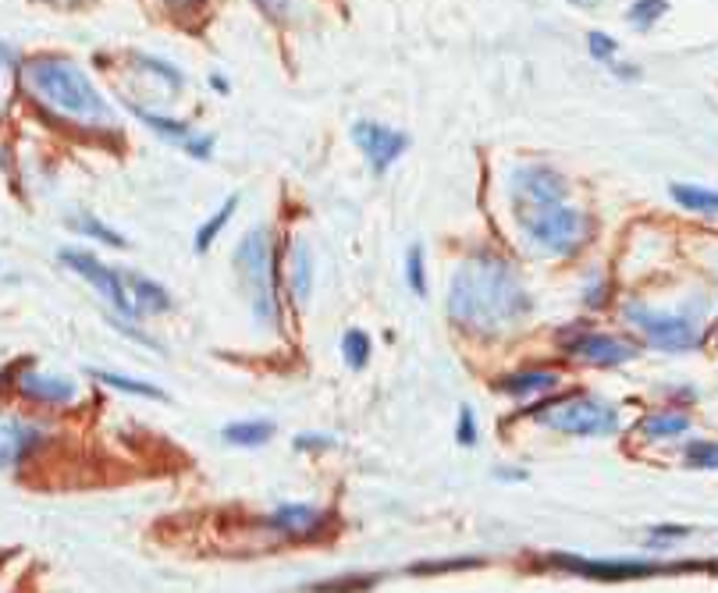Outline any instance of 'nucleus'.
Wrapping results in <instances>:
<instances>
[{
	"mask_svg": "<svg viewBox=\"0 0 718 593\" xmlns=\"http://www.w3.org/2000/svg\"><path fill=\"white\" fill-rule=\"evenodd\" d=\"M445 309L459 331L491 338L527 317L534 309V299H530L519 270L505 256L473 253L448 281Z\"/></svg>",
	"mask_w": 718,
	"mask_h": 593,
	"instance_id": "1",
	"label": "nucleus"
},
{
	"mask_svg": "<svg viewBox=\"0 0 718 593\" xmlns=\"http://www.w3.org/2000/svg\"><path fill=\"white\" fill-rule=\"evenodd\" d=\"M516 228L544 256H573L594 235L591 214L569 203V182L548 164H523L509 178Z\"/></svg>",
	"mask_w": 718,
	"mask_h": 593,
	"instance_id": "2",
	"label": "nucleus"
},
{
	"mask_svg": "<svg viewBox=\"0 0 718 593\" xmlns=\"http://www.w3.org/2000/svg\"><path fill=\"white\" fill-rule=\"evenodd\" d=\"M22 82L47 111L61 114L64 121L86 128H114V114L107 100L96 93L89 75L82 72L72 57L64 54H40L22 64Z\"/></svg>",
	"mask_w": 718,
	"mask_h": 593,
	"instance_id": "3",
	"label": "nucleus"
},
{
	"mask_svg": "<svg viewBox=\"0 0 718 593\" xmlns=\"http://www.w3.org/2000/svg\"><path fill=\"white\" fill-rule=\"evenodd\" d=\"M235 274L242 277V292L249 295L256 324L281 327V306H278V249L267 228H253L242 235L235 246Z\"/></svg>",
	"mask_w": 718,
	"mask_h": 593,
	"instance_id": "4",
	"label": "nucleus"
},
{
	"mask_svg": "<svg viewBox=\"0 0 718 593\" xmlns=\"http://www.w3.org/2000/svg\"><path fill=\"white\" fill-rule=\"evenodd\" d=\"M530 420L541 427L559 430L569 437H612L619 434V409L605 398H594L587 391L576 395H548L527 409Z\"/></svg>",
	"mask_w": 718,
	"mask_h": 593,
	"instance_id": "5",
	"label": "nucleus"
},
{
	"mask_svg": "<svg viewBox=\"0 0 718 593\" xmlns=\"http://www.w3.org/2000/svg\"><path fill=\"white\" fill-rule=\"evenodd\" d=\"M623 317L644 334L651 348L662 352H690L704 341V309H655L644 302H626Z\"/></svg>",
	"mask_w": 718,
	"mask_h": 593,
	"instance_id": "6",
	"label": "nucleus"
},
{
	"mask_svg": "<svg viewBox=\"0 0 718 593\" xmlns=\"http://www.w3.org/2000/svg\"><path fill=\"white\" fill-rule=\"evenodd\" d=\"M559 348L566 352V359L580 366H591V370H615V366L630 363L640 356V345L619 338V334H605V331H583V327H569L559 334Z\"/></svg>",
	"mask_w": 718,
	"mask_h": 593,
	"instance_id": "7",
	"label": "nucleus"
},
{
	"mask_svg": "<svg viewBox=\"0 0 718 593\" xmlns=\"http://www.w3.org/2000/svg\"><path fill=\"white\" fill-rule=\"evenodd\" d=\"M544 565L573 572V576H583V579H598V583H630V579L672 572L665 562H644V558H583V554H548Z\"/></svg>",
	"mask_w": 718,
	"mask_h": 593,
	"instance_id": "8",
	"label": "nucleus"
},
{
	"mask_svg": "<svg viewBox=\"0 0 718 593\" xmlns=\"http://www.w3.org/2000/svg\"><path fill=\"white\" fill-rule=\"evenodd\" d=\"M61 263L72 267L75 274H82L96 292L104 295L114 309L121 313V320H139L136 302H132V292H128L125 270L104 263L96 253H86V249H61Z\"/></svg>",
	"mask_w": 718,
	"mask_h": 593,
	"instance_id": "9",
	"label": "nucleus"
},
{
	"mask_svg": "<svg viewBox=\"0 0 718 593\" xmlns=\"http://www.w3.org/2000/svg\"><path fill=\"white\" fill-rule=\"evenodd\" d=\"M352 143L367 157L370 171L384 174L409 150V135L399 132V128L381 125V121H356V125H352Z\"/></svg>",
	"mask_w": 718,
	"mask_h": 593,
	"instance_id": "10",
	"label": "nucleus"
},
{
	"mask_svg": "<svg viewBox=\"0 0 718 593\" xmlns=\"http://www.w3.org/2000/svg\"><path fill=\"white\" fill-rule=\"evenodd\" d=\"M264 526L281 540H313L331 530V512L310 501H285L267 515Z\"/></svg>",
	"mask_w": 718,
	"mask_h": 593,
	"instance_id": "11",
	"label": "nucleus"
},
{
	"mask_svg": "<svg viewBox=\"0 0 718 593\" xmlns=\"http://www.w3.org/2000/svg\"><path fill=\"white\" fill-rule=\"evenodd\" d=\"M562 384V377L555 370H541V366H527V370H509L502 377L491 380V388L498 391L502 398H512V402H527V398H548L555 395V388Z\"/></svg>",
	"mask_w": 718,
	"mask_h": 593,
	"instance_id": "12",
	"label": "nucleus"
},
{
	"mask_svg": "<svg viewBox=\"0 0 718 593\" xmlns=\"http://www.w3.org/2000/svg\"><path fill=\"white\" fill-rule=\"evenodd\" d=\"M15 388L22 398L40 402V405H72L75 398H79L75 380L57 377V373H43V370H36V366H25V370L18 373Z\"/></svg>",
	"mask_w": 718,
	"mask_h": 593,
	"instance_id": "13",
	"label": "nucleus"
},
{
	"mask_svg": "<svg viewBox=\"0 0 718 593\" xmlns=\"http://www.w3.org/2000/svg\"><path fill=\"white\" fill-rule=\"evenodd\" d=\"M43 444V427L18 416H0V469H15Z\"/></svg>",
	"mask_w": 718,
	"mask_h": 593,
	"instance_id": "14",
	"label": "nucleus"
},
{
	"mask_svg": "<svg viewBox=\"0 0 718 593\" xmlns=\"http://www.w3.org/2000/svg\"><path fill=\"white\" fill-rule=\"evenodd\" d=\"M128 111L136 114L139 121H146V125H150L153 132L160 135V139H168V143L182 146L189 157L203 160V157H210V153H214V139H210V135H196L189 125H182V121L160 118V114H150V111H143V107H132V103H128Z\"/></svg>",
	"mask_w": 718,
	"mask_h": 593,
	"instance_id": "15",
	"label": "nucleus"
},
{
	"mask_svg": "<svg viewBox=\"0 0 718 593\" xmlns=\"http://www.w3.org/2000/svg\"><path fill=\"white\" fill-rule=\"evenodd\" d=\"M285 288L292 295L296 306H306L313 292V253L306 246L303 238H296L292 246H288V270H285Z\"/></svg>",
	"mask_w": 718,
	"mask_h": 593,
	"instance_id": "16",
	"label": "nucleus"
},
{
	"mask_svg": "<svg viewBox=\"0 0 718 593\" xmlns=\"http://www.w3.org/2000/svg\"><path fill=\"white\" fill-rule=\"evenodd\" d=\"M690 427H694V420L679 409H658L637 420V430L644 441H676V437H687Z\"/></svg>",
	"mask_w": 718,
	"mask_h": 593,
	"instance_id": "17",
	"label": "nucleus"
},
{
	"mask_svg": "<svg viewBox=\"0 0 718 593\" xmlns=\"http://www.w3.org/2000/svg\"><path fill=\"white\" fill-rule=\"evenodd\" d=\"M125 281H128V292H132V302H136L139 317H146V313H168L171 309V292L164 285H157L153 277L125 270Z\"/></svg>",
	"mask_w": 718,
	"mask_h": 593,
	"instance_id": "18",
	"label": "nucleus"
},
{
	"mask_svg": "<svg viewBox=\"0 0 718 593\" xmlns=\"http://www.w3.org/2000/svg\"><path fill=\"white\" fill-rule=\"evenodd\" d=\"M274 437L271 420H235L221 427V441L235 444V448H260Z\"/></svg>",
	"mask_w": 718,
	"mask_h": 593,
	"instance_id": "19",
	"label": "nucleus"
},
{
	"mask_svg": "<svg viewBox=\"0 0 718 593\" xmlns=\"http://www.w3.org/2000/svg\"><path fill=\"white\" fill-rule=\"evenodd\" d=\"M669 196L676 199L683 210H690V214H718V192L715 189H704V185H687V182H676L669 185Z\"/></svg>",
	"mask_w": 718,
	"mask_h": 593,
	"instance_id": "20",
	"label": "nucleus"
},
{
	"mask_svg": "<svg viewBox=\"0 0 718 593\" xmlns=\"http://www.w3.org/2000/svg\"><path fill=\"white\" fill-rule=\"evenodd\" d=\"M235 210H239V196H228L221 206H217V214L207 217V221L196 228V238H192V246H196V253H207L210 246L217 242V235H221L224 228H228V221L235 217Z\"/></svg>",
	"mask_w": 718,
	"mask_h": 593,
	"instance_id": "21",
	"label": "nucleus"
},
{
	"mask_svg": "<svg viewBox=\"0 0 718 593\" xmlns=\"http://www.w3.org/2000/svg\"><path fill=\"white\" fill-rule=\"evenodd\" d=\"M370 356H374V341L363 327H349L342 334V359L349 370H367Z\"/></svg>",
	"mask_w": 718,
	"mask_h": 593,
	"instance_id": "22",
	"label": "nucleus"
},
{
	"mask_svg": "<svg viewBox=\"0 0 718 593\" xmlns=\"http://www.w3.org/2000/svg\"><path fill=\"white\" fill-rule=\"evenodd\" d=\"M100 384H107V388L114 391H125V395H136V398H157V402H164V391L157 388V384H146V380H132V377H121V373H107V370H96L93 373Z\"/></svg>",
	"mask_w": 718,
	"mask_h": 593,
	"instance_id": "23",
	"label": "nucleus"
},
{
	"mask_svg": "<svg viewBox=\"0 0 718 593\" xmlns=\"http://www.w3.org/2000/svg\"><path fill=\"white\" fill-rule=\"evenodd\" d=\"M683 466L701 469V473H718V441L683 444Z\"/></svg>",
	"mask_w": 718,
	"mask_h": 593,
	"instance_id": "24",
	"label": "nucleus"
},
{
	"mask_svg": "<svg viewBox=\"0 0 718 593\" xmlns=\"http://www.w3.org/2000/svg\"><path fill=\"white\" fill-rule=\"evenodd\" d=\"M665 11H669V0H633L630 11H626V18H630L637 29H651V25H655Z\"/></svg>",
	"mask_w": 718,
	"mask_h": 593,
	"instance_id": "25",
	"label": "nucleus"
},
{
	"mask_svg": "<svg viewBox=\"0 0 718 593\" xmlns=\"http://www.w3.org/2000/svg\"><path fill=\"white\" fill-rule=\"evenodd\" d=\"M406 285L413 295H427V260H423V246H409L406 253Z\"/></svg>",
	"mask_w": 718,
	"mask_h": 593,
	"instance_id": "26",
	"label": "nucleus"
},
{
	"mask_svg": "<svg viewBox=\"0 0 718 593\" xmlns=\"http://www.w3.org/2000/svg\"><path fill=\"white\" fill-rule=\"evenodd\" d=\"M72 228L82 231V235H89V238H96V242H104V246H114V249L125 246V238H121L118 231L107 228V224H100L96 217H79V221H75Z\"/></svg>",
	"mask_w": 718,
	"mask_h": 593,
	"instance_id": "27",
	"label": "nucleus"
},
{
	"mask_svg": "<svg viewBox=\"0 0 718 593\" xmlns=\"http://www.w3.org/2000/svg\"><path fill=\"white\" fill-rule=\"evenodd\" d=\"M455 441L463 448H477L480 430H477V412L473 405H459V420H455Z\"/></svg>",
	"mask_w": 718,
	"mask_h": 593,
	"instance_id": "28",
	"label": "nucleus"
},
{
	"mask_svg": "<svg viewBox=\"0 0 718 593\" xmlns=\"http://www.w3.org/2000/svg\"><path fill=\"white\" fill-rule=\"evenodd\" d=\"M647 547H669V544H679V540L690 537V526H679V522H665V526H651L647 530Z\"/></svg>",
	"mask_w": 718,
	"mask_h": 593,
	"instance_id": "29",
	"label": "nucleus"
},
{
	"mask_svg": "<svg viewBox=\"0 0 718 593\" xmlns=\"http://www.w3.org/2000/svg\"><path fill=\"white\" fill-rule=\"evenodd\" d=\"M587 50H591L594 61H608V64H612L615 54H619V43H615L608 32H591V36H587Z\"/></svg>",
	"mask_w": 718,
	"mask_h": 593,
	"instance_id": "30",
	"label": "nucleus"
},
{
	"mask_svg": "<svg viewBox=\"0 0 718 593\" xmlns=\"http://www.w3.org/2000/svg\"><path fill=\"white\" fill-rule=\"evenodd\" d=\"M608 302V285L601 281V277H591L587 285H583V306L587 309H605Z\"/></svg>",
	"mask_w": 718,
	"mask_h": 593,
	"instance_id": "31",
	"label": "nucleus"
},
{
	"mask_svg": "<svg viewBox=\"0 0 718 593\" xmlns=\"http://www.w3.org/2000/svg\"><path fill=\"white\" fill-rule=\"evenodd\" d=\"M256 8L264 11L271 22H288V11H292V0H253Z\"/></svg>",
	"mask_w": 718,
	"mask_h": 593,
	"instance_id": "32",
	"label": "nucleus"
},
{
	"mask_svg": "<svg viewBox=\"0 0 718 593\" xmlns=\"http://www.w3.org/2000/svg\"><path fill=\"white\" fill-rule=\"evenodd\" d=\"M331 444H335V437H331V434H317V430H313V434H299L296 437V451H320V448H331Z\"/></svg>",
	"mask_w": 718,
	"mask_h": 593,
	"instance_id": "33",
	"label": "nucleus"
},
{
	"mask_svg": "<svg viewBox=\"0 0 718 593\" xmlns=\"http://www.w3.org/2000/svg\"><path fill=\"white\" fill-rule=\"evenodd\" d=\"M495 476H498L502 483H519V480H527V469H519V466H498Z\"/></svg>",
	"mask_w": 718,
	"mask_h": 593,
	"instance_id": "34",
	"label": "nucleus"
},
{
	"mask_svg": "<svg viewBox=\"0 0 718 593\" xmlns=\"http://www.w3.org/2000/svg\"><path fill=\"white\" fill-rule=\"evenodd\" d=\"M612 68H615V75H623V79H637V75H640V68H633V64L612 61Z\"/></svg>",
	"mask_w": 718,
	"mask_h": 593,
	"instance_id": "35",
	"label": "nucleus"
},
{
	"mask_svg": "<svg viewBox=\"0 0 718 593\" xmlns=\"http://www.w3.org/2000/svg\"><path fill=\"white\" fill-rule=\"evenodd\" d=\"M8 64H11V50L0 47V79H4V72H8Z\"/></svg>",
	"mask_w": 718,
	"mask_h": 593,
	"instance_id": "36",
	"label": "nucleus"
},
{
	"mask_svg": "<svg viewBox=\"0 0 718 593\" xmlns=\"http://www.w3.org/2000/svg\"><path fill=\"white\" fill-rule=\"evenodd\" d=\"M210 86H214L217 93H228V79H224V75H210Z\"/></svg>",
	"mask_w": 718,
	"mask_h": 593,
	"instance_id": "37",
	"label": "nucleus"
},
{
	"mask_svg": "<svg viewBox=\"0 0 718 593\" xmlns=\"http://www.w3.org/2000/svg\"><path fill=\"white\" fill-rule=\"evenodd\" d=\"M569 4H580V8H594V4H601V0H569Z\"/></svg>",
	"mask_w": 718,
	"mask_h": 593,
	"instance_id": "38",
	"label": "nucleus"
},
{
	"mask_svg": "<svg viewBox=\"0 0 718 593\" xmlns=\"http://www.w3.org/2000/svg\"><path fill=\"white\" fill-rule=\"evenodd\" d=\"M711 572H715V576H718V562H715V569H711Z\"/></svg>",
	"mask_w": 718,
	"mask_h": 593,
	"instance_id": "39",
	"label": "nucleus"
}]
</instances>
